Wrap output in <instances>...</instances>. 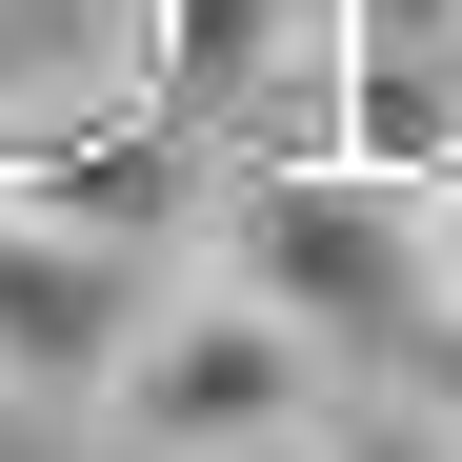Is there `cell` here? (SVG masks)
Here are the masks:
<instances>
[{
    "label": "cell",
    "mask_w": 462,
    "mask_h": 462,
    "mask_svg": "<svg viewBox=\"0 0 462 462\" xmlns=\"http://www.w3.org/2000/svg\"><path fill=\"white\" fill-rule=\"evenodd\" d=\"M221 262H242L282 322H322V342H422L442 322L422 181L402 162H342V141H282V162L242 181V221H221Z\"/></svg>",
    "instance_id": "2"
},
{
    "label": "cell",
    "mask_w": 462,
    "mask_h": 462,
    "mask_svg": "<svg viewBox=\"0 0 462 462\" xmlns=\"http://www.w3.org/2000/svg\"><path fill=\"white\" fill-rule=\"evenodd\" d=\"M162 262L81 201H0V402H101V362L141 342Z\"/></svg>",
    "instance_id": "3"
},
{
    "label": "cell",
    "mask_w": 462,
    "mask_h": 462,
    "mask_svg": "<svg viewBox=\"0 0 462 462\" xmlns=\"http://www.w3.org/2000/svg\"><path fill=\"white\" fill-rule=\"evenodd\" d=\"M201 462H322V422H262V442H201Z\"/></svg>",
    "instance_id": "5"
},
{
    "label": "cell",
    "mask_w": 462,
    "mask_h": 462,
    "mask_svg": "<svg viewBox=\"0 0 462 462\" xmlns=\"http://www.w3.org/2000/svg\"><path fill=\"white\" fill-rule=\"evenodd\" d=\"M422 382H442V422H462V301H442V322H422Z\"/></svg>",
    "instance_id": "6"
},
{
    "label": "cell",
    "mask_w": 462,
    "mask_h": 462,
    "mask_svg": "<svg viewBox=\"0 0 462 462\" xmlns=\"http://www.w3.org/2000/svg\"><path fill=\"white\" fill-rule=\"evenodd\" d=\"M322 382H342V342H322V322H282L242 262H162V301H141V342L101 362V402H81V422H101L121 462H201V442L322 422Z\"/></svg>",
    "instance_id": "1"
},
{
    "label": "cell",
    "mask_w": 462,
    "mask_h": 462,
    "mask_svg": "<svg viewBox=\"0 0 462 462\" xmlns=\"http://www.w3.org/2000/svg\"><path fill=\"white\" fill-rule=\"evenodd\" d=\"M422 242H442V301H462V141L422 162Z\"/></svg>",
    "instance_id": "4"
}]
</instances>
